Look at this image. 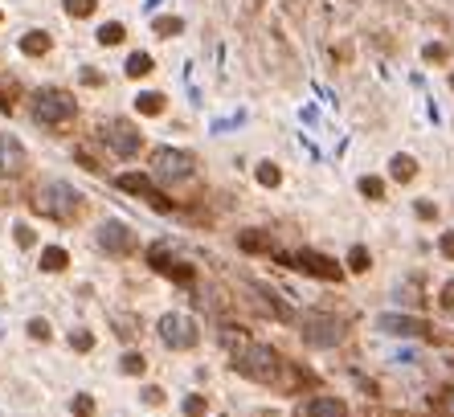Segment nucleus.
Returning <instances> with one entry per match:
<instances>
[{
    "label": "nucleus",
    "mask_w": 454,
    "mask_h": 417,
    "mask_svg": "<svg viewBox=\"0 0 454 417\" xmlns=\"http://www.w3.org/2000/svg\"><path fill=\"white\" fill-rule=\"evenodd\" d=\"M233 372L246 376V380H254V384H274V389H282V393H291V389L316 380L307 369L287 364L271 344H242V348L233 352Z\"/></svg>",
    "instance_id": "nucleus-1"
},
{
    "label": "nucleus",
    "mask_w": 454,
    "mask_h": 417,
    "mask_svg": "<svg viewBox=\"0 0 454 417\" xmlns=\"http://www.w3.org/2000/svg\"><path fill=\"white\" fill-rule=\"evenodd\" d=\"M82 209H87V201H82V192L74 185H66V180H49L33 192V213H42L49 221H62V225H70V221H78L82 217Z\"/></svg>",
    "instance_id": "nucleus-2"
},
{
    "label": "nucleus",
    "mask_w": 454,
    "mask_h": 417,
    "mask_svg": "<svg viewBox=\"0 0 454 417\" xmlns=\"http://www.w3.org/2000/svg\"><path fill=\"white\" fill-rule=\"evenodd\" d=\"M78 115V102L70 91H57V86H42L33 94V119L42 127H66L70 119Z\"/></svg>",
    "instance_id": "nucleus-3"
},
{
    "label": "nucleus",
    "mask_w": 454,
    "mask_h": 417,
    "mask_svg": "<svg viewBox=\"0 0 454 417\" xmlns=\"http://www.w3.org/2000/svg\"><path fill=\"white\" fill-rule=\"evenodd\" d=\"M299 335H303V344H311V348H336V344L344 340V324H340L336 315H327V311H307V315L299 319Z\"/></svg>",
    "instance_id": "nucleus-4"
},
{
    "label": "nucleus",
    "mask_w": 454,
    "mask_h": 417,
    "mask_svg": "<svg viewBox=\"0 0 454 417\" xmlns=\"http://www.w3.org/2000/svg\"><path fill=\"white\" fill-rule=\"evenodd\" d=\"M152 172H156L160 180L181 185V180H192L197 160H192L188 151H181V147H156V151H152Z\"/></svg>",
    "instance_id": "nucleus-5"
},
{
    "label": "nucleus",
    "mask_w": 454,
    "mask_h": 417,
    "mask_svg": "<svg viewBox=\"0 0 454 417\" xmlns=\"http://www.w3.org/2000/svg\"><path fill=\"white\" fill-rule=\"evenodd\" d=\"M102 139H107V143H111V151H115V156H123V160L139 156V147H143L139 127H136V123H127V119H107V123H102Z\"/></svg>",
    "instance_id": "nucleus-6"
},
{
    "label": "nucleus",
    "mask_w": 454,
    "mask_h": 417,
    "mask_svg": "<svg viewBox=\"0 0 454 417\" xmlns=\"http://www.w3.org/2000/svg\"><path fill=\"white\" fill-rule=\"evenodd\" d=\"M278 262H287V266H295V270H303V275L311 278H323V282H340V266L327 258V254H316V250H299V254H278Z\"/></svg>",
    "instance_id": "nucleus-7"
},
{
    "label": "nucleus",
    "mask_w": 454,
    "mask_h": 417,
    "mask_svg": "<svg viewBox=\"0 0 454 417\" xmlns=\"http://www.w3.org/2000/svg\"><path fill=\"white\" fill-rule=\"evenodd\" d=\"M160 340L172 348V352H188V348H197V324L188 319V315H164L160 319Z\"/></svg>",
    "instance_id": "nucleus-8"
},
{
    "label": "nucleus",
    "mask_w": 454,
    "mask_h": 417,
    "mask_svg": "<svg viewBox=\"0 0 454 417\" xmlns=\"http://www.w3.org/2000/svg\"><path fill=\"white\" fill-rule=\"evenodd\" d=\"M147 266H152L156 275L172 278V282H192V278H197V270H192L188 262H176V258L168 254V241H156V245L147 250Z\"/></svg>",
    "instance_id": "nucleus-9"
},
{
    "label": "nucleus",
    "mask_w": 454,
    "mask_h": 417,
    "mask_svg": "<svg viewBox=\"0 0 454 417\" xmlns=\"http://www.w3.org/2000/svg\"><path fill=\"white\" fill-rule=\"evenodd\" d=\"M119 188H123V192H136L139 201H147V205H152L156 213H172V209H176V201H168V196H164L160 188L152 185L147 176H136V172H123V176H119Z\"/></svg>",
    "instance_id": "nucleus-10"
},
{
    "label": "nucleus",
    "mask_w": 454,
    "mask_h": 417,
    "mask_svg": "<svg viewBox=\"0 0 454 417\" xmlns=\"http://www.w3.org/2000/svg\"><path fill=\"white\" fill-rule=\"evenodd\" d=\"M98 245H102L107 254H115V258H127V254L136 250V233L127 230L123 221H107V225L98 230Z\"/></svg>",
    "instance_id": "nucleus-11"
},
{
    "label": "nucleus",
    "mask_w": 454,
    "mask_h": 417,
    "mask_svg": "<svg viewBox=\"0 0 454 417\" xmlns=\"http://www.w3.org/2000/svg\"><path fill=\"white\" fill-rule=\"evenodd\" d=\"M25 168H29V156H25V147H21L12 136H4V131H0V180H12V176H21Z\"/></svg>",
    "instance_id": "nucleus-12"
},
{
    "label": "nucleus",
    "mask_w": 454,
    "mask_h": 417,
    "mask_svg": "<svg viewBox=\"0 0 454 417\" xmlns=\"http://www.w3.org/2000/svg\"><path fill=\"white\" fill-rule=\"evenodd\" d=\"M376 331H389V335H434L426 319H413V315H381Z\"/></svg>",
    "instance_id": "nucleus-13"
},
{
    "label": "nucleus",
    "mask_w": 454,
    "mask_h": 417,
    "mask_svg": "<svg viewBox=\"0 0 454 417\" xmlns=\"http://www.w3.org/2000/svg\"><path fill=\"white\" fill-rule=\"evenodd\" d=\"M295 417H348V409L340 397H311L295 409Z\"/></svg>",
    "instance_id": "nucleus-14"
},
{
    "label": "nucleus",
    "mask_w": 454,
    "mask_h": 417,
    "mask_svg": "<svg viewBox=\"0 0 454 417\" xmlns=\"http://www.w3.org/2000/svg\"><path fill=\"white\" fill-rule=\"evenodd\" d=\"M49 33L46 29H29L25 37H21V53H29V57H42V53H49Z\"/></svg>",
    "instance_id": "nucleus-15"
},
{
    "label": "nucleus",
    "mask_w": 454,
    "mask_h": 417,
    "mask_svg": "<svg viewBox=\"0 0 454 417\" xmlns=\"http://www.w3.org/2000/svg\"><path fill=\"white\" fill-rule=\"evenodd\" d=\"M111 327H115L119 340H136L139 335V315H131V311H111Z\"/></svg>",
    "instance_id": "nucleus-16"
},
{
    "label": "nucleus",
    "mask_w": 454,
    "mask_h": 417,
    "mask_svg": "<svg viewBox=\"0 0 454 417\" xmlns=\"http://www.w3.org/2000/svg\"><path fill=\"white\" fill-rule=\"evenodd\" d=\"M70 266V254L62 250V245H49V250H42V270L46 275H62Z\"/></svg>",
    "instance_id": "nucleus-17"
},
{
    "label": "nucleus",
    "mask_w": 454,
    "mask_h": 417,
    "mask_svg": "<svg viewBox=\"0 0 454 417\" xmlns=\"http://www.w3.org/2000/svg\"><path fill=\"white\" fill-rule=\"evenodd\" d=\"M389 172H393L397 185H409V180L417 176V164H413V156H393V160H389Z\"/></svg>",
    "instance_id": "nucleus-18"
},
{
    "label": "nucleus",
    "mask_w": 454,
    "mask_h": 417,
    "mask_svg": "<svg viewBox=\"0 0 454 417\" xmlns=\"http://www.w3.org/2000/svg\"><path fill=\"white\" fill-rule=\"evenodd\" d=\"M136 111L139 115H164V94H156V91L136 94Z\"/></svg>",
    "instance_id": "nucleus-19"
},
{
    "label": "nucleus",
    "mask_w": 454,
    "mask_h": 417,
    "mask_svg": "<svg viewBox=\"0 0 454 417\" xmlns=\"http://www.w3.org/2000/svg\"><path fill=\"white\" fill-rule=\"evenodd\" d=\"M237 245H242L246 254H271V237H258L254 230L237 233Z\"/></svg>",
    "instance_id": "nucleus-20"
},
{
    "label": "nucleus",
    "mask_w": 454,
    "mask_h": 417,
    "mask_svg": "<svg viewBox=\"0 0 454 417\" xmlns=\"http://www.w3.org/2000/svg\"><path fill=\"white\" fill-rule=\"evenodd\" d=\"M152 66H156L152 53H131V57H127V74H131V78H147Z\"/></svg>",
    "instance_id": "nucleus-21"
},
{
    "label": "nucleus",
    "mask_w": 454,
    "mask_h": 417,
    "mask_svg": "<svg viewBox=\"0 0 454 417\" xmlns=\"http://www.w3.org/2000/svg\"><path fill=\"white\" fill-rule=\"evenodd\" d=\"M368 266H372L368 250H364V245H352V250H348V270H352V275H368Z\"/></svg>",
    "instance_id": "nucleus-22"
},
{
    "label": "nucleus",
    "mask_w": 454,
    "mask_h": 417,
    "mask_svg": "<svg viewBox=\"0 0 454 417\" xmlns=\"http://www.w3.org/2000/svg\"><path fill=\"white\" fill-rule=\"evenodd\" d=\"M152 29H156L160 37H176V33H184V21H181V17H156V21H152Z\"/></svg>",
    "instance_id": "nucleus-23"
},
{
    "label": "nucleus",
    "mask_w": 454,
    "mask_h": 417,
    "mask_svg": "<svg viewBox=\"0 0 454 417\" xmlns=\"http://www.w3.org/2000/svg\"><path fill=\"white\" fill-rule=\"evenodd\" d=\"M123 37H127V29H123L119 21H111V25H102V29H98V46H119Z\"/></svg>",
    "instance_id": "nucleus-24"
},
{
    "label": "nucleus",
    "mask_w": 454,
    "mask_h": 417,
    "mask_svg": "<svg viewBox=\"0 0 454 417\" xmlns=\"http://www.w3.org/2000/svg\"><path fill=\"white\" fill-rule=\"evenodd\" d=\"M258 185H262V188H278V185H282V172L274 168L271 160H266V164H258Z\"/></svg>",
    "instance_id": "nucleus-25"
},
{
    "label": "nucleus",
    "mask_w": 454,
    "mask_h": 417,
    "mask_svg": "<svg viewBox=\"0 0 454 417\" xmlns=\"http://www.w3.org/2000/svg\"><path fill=\"white\" fill-rule=\"evenodd\" d=\"M119 369L127 372V376H143V372H147V360H143L139 352H127V356L119 360Z\"/></svg>",
    "instance_id": "nucleus-26"
},
{
    "label": "nucleus",
    "mask_w": 454,
    "mask_h": 417,
    "mask_svg": "<svg viewBox=\"0 0 454 417\" xmlns=\"http://www.w3.org/2000/svg\"><path fill=\"white\" fill-rule=\"evenodd\" d=\"M184 414H188V417H205V414H209V397H201V393H192V397L184 401Z\"/></svg>",
    "instance_id": "nucleus-27"
},
{
    "label": "nucleus",
    "mask_w": 454,
    "mask_h": 417,
    "mask_svg": "<svg viewBox=\"0 0 454 417\" xmlns=\"http://www.w3.org/2000/svg\"><path fill=\"white\" fill-rule=\"evenodd\" d=\"M361 192L368 201H381V196H385V185H381L376 176H361Z\"/></svg>",
    "instance_id": "nucleus-28"
},
{
    "label": "nucleus",
    "mask_w": 454,
    "mask_h": 417,
    "mask_svg": "<svg viewBox=\"0 0 454 417\" xmlns=\"http://www.w3.org/2000/svg\"><path fill=\"white\" fill-rule=\"evenodd\" d=\"M70 348H74V352H91L94 335H91V331H70Z\"/></svg>",
    "instance_id": "nucleus-29"
},
{
    "label": "nucleus",
    "mask_w": 454,
    "mask_h": 417,
    "mask_svg": "<svg viewBox=\"0 0 454 417\" xmlns=\"http://www.w3.org/2000/svg\"><path fill=\"white\" fill-rule=\"evenodd\" d=\"M62 4H66L70 17H91L94 12V0H62Z\"/></svg>",
    "instance_id": "nucleus-30"
},
{
    "label": "nucleus",
    "mask_w": 454,
    "mask_h": 417,
    "mask_svg": "<svg viewBox=\"0 0 454 417\" xmlns=\"http://www.w3.org/2000/svg\"><path fill=\"white\" fill-rule=\"evenodd\" d=\"M12 237H17V245H21V250H29V245H33V241H37V233L29 230V225H25V221H21V225H12Z\"/></svg>",
    "instance_id": "nucleus-31"
},
{
    "label": "nucleus",
    "mask_w": 454,
    "mask_h": 417,
    "mask_svg": "<svg viewBox=\"0 0 454 417\" xmlns=\"http://www.w3.org/2000/svg\"><path fill=\"white\" fill-rule=\"evenodd\" d=\"M25 331H29L33 340H42V344L49 340V324H46V319H29V327H25Z\"/></svg>",
    "instance_id": "nucleus-32"
},
{
    "label": "nucleus",
    "mask_w": 454,
    "mask_h": 417,
    "mask_svg": "<svg viewBox=\"0 0 454 417\" xmlns=\"http://www.w3.org/2000/svg\"><path fill=\"white\" fill-rule=\"evenodd\" d=\"M139 401H143V405H160V401H164V389H156V384H147V389L139 393Z\"/></svg>",
    "instance_id": "nucleus-33"
},
{
    "label": "nucleus",
    "mask_w": 454,
    "mask_h": 417,
    "mask_svg": "<svg viewBox=\"0 0 454 417\" xmlns=\"http://www.w3.org/2000/svg\"><path fill=\"white\" fill-rule=\"evenodd\" d=\"M74 414H78V417H91L94 414V401L87 397V393H78V397H74Z\"/></svg>",
    "instance_id": "nucleus-34"
},
{
    "label": "nucleus",
    "mask_w": 454,
    "mask_h": 417,
    "mask_svg": "<svg viewBox=\"0 0 454 417\" xmlns=\"http://www.w3.org/2000/svg\"><path fill=\"white\" fill-rule=\"evenodd\" d=\"M413 209H417V217H421V221H434V217H438V205H430V201H417Z\"/></svg>",
    "instance_id": "nucleus-35"
},
{
    "label": "nucleus",
    "mask_w": 454,
    "mask_h": 417,
    "mask_svg": "<svg viewBox=\"0 0 454 417\" xmlns=\"http://www.w3.org/2000/svg\"><path fill=\"white\" fill-rule=\"evenodd\" d=\"M446 57H451L446 46H426V62H446Z\"/></svg>",
    "instance_id": "nucleus-36"
},
{
    "label": "nucleus",
    "mask_w": 454,
    "mask_h": 417,
    "mask_svg": "<svg viewBox=\"0 0 454 417\" xmlns=\"http://www.w3.org/2000/svg\"><path fill=\"white\" fill-rule=\"evenodd\" d=\"M438 250H442L446 258H454V233H442V237H438Z\"/></svg>",
    "instance_id": "nucleus-37"
},
{
    "label": "nucleus",
    "mask_w": 454,
    "mask_h": 417,
    "mask_svg": "<svg viewBox=\"0 0 454 417\" xmlns=\"http://www.w3.org/2000/svg\"><path fill=\"white\" fill-rule=\"evenodd\" d=\"M438 405H442L446 414H454V384H451V389H446V393H442V401H438Z\"/></svg>",
    "instance_id": "nucleus-38"
},
{
    "label": "nucleus",
    "mask_w": 454,
    "mask_h": 417,
    "mask_svg": "<svg viewBox=\"0 0 454 417\" xmlns=\"http://www.w3.org/2000/svg\"><path fill=\"white\" fill-rule=\"evenodd\" d=\"M0 111H12V86H8V91L0 86Z\"/></svg>",
    "instance_id": "nucleus-39"
},
{
    "label": "nucleus",
    "mask_w": 454,
    "mask_h": 417,
    "mask_svg": "<svg viewBox=\"0 0 454 417\" xmlns=\"http://www.w3.org/2000/svg\"><path fill=\"white\" fill-rule=\"evenodd\" d=\"M82 82H87V86H98V82H102V78H98V74H94V70H82Z\"/></svg>",
    "instance_id": "nucleus-40"
},
{
    "label": "nucleus",
    "mask_w": 454,
    "mask_h": 417,
    "mask_svg": "<svg viewBox=\"0 0 454 417\" xmlns=\"http://www.w3.org/2000/svg\"><path fill=\"white\" fill-rule=\"evenodd\" d=\"M442 307H454V282L442 290Z\"/></svg>",
    "instance_id": "nucleus-41"
},
{
    "label": "nucleus",
    "mask_w": 454,
    "mask_h": 417,
    "mask_svg": "<svg viewBox=\"0 0 454 417\" xmlns=\"http://www.w3.org/2000/svg\"><path fill=\"white\" fill-rule=\"evenodd\" d=\"M451 86H454V74H451Z\"/></svg>",
    "instance_id": "nucleus-42"
},
{
    "label": "nucleus",
    "mask_w": 454,
    "mask_h": 417,
    "mask_svg": "<svg viewBox=\"0 0 454 417\" xmlns=\"http://www.w3.org/2000/svg\"><path fill=\"white\" fill-rule=\"evenodd\" d=\"M0 21H4V17H0Z\"/></svg>",
    "instance_id": "nucleus-43"
}]
</instances>
